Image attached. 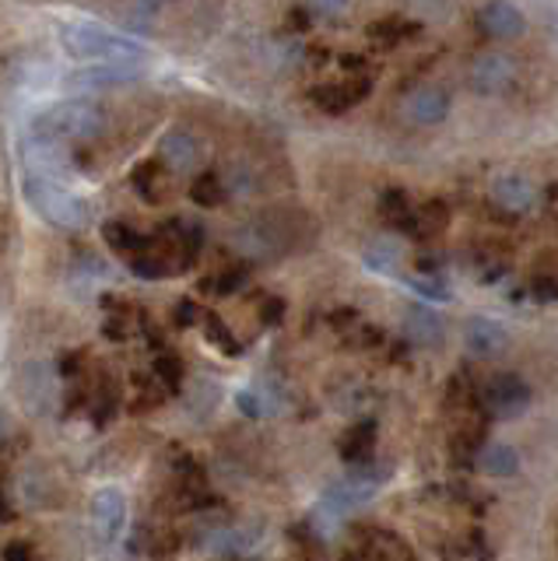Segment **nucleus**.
I'll use <instances>...</instances> for the list:
<instances>
[{"mask_svg": "<svg viewBox=\"0 0 558 561\" xmlns=\"http://www.w3.org/2000/svg\"><path fill=\"white\" fill-rule=\"evenodd\" d=\"M60 46L71 60H84V64H134V67H141L148 60V49L137 39L119 35L113 28H102L95 22L60 25Z\"/></svg>", "mask_w": 558, "mask_h": 561, "instance_id": "nucleus-1", "label": "nucleus"}, {"mask_svg": "<svg viewBox=\"0 0 558 561\" xmlns=\"http://www.w3.org/2000/svg\"><path fill=\"white\" fill-rule=\"evenodd\" d=\"M102 130V110H95L92 102L84 99H67L49 105L46 113L32 119L29 134L43 137V140H84L95 137Z\"/></svg>", "mask_w": 558, "mask_h": 561, "instance_id": "nucleus-2", "label": "nucleus"}, {"mask_svg": "<svg viewBox=\"0 0 558 561\" xmlns=\"http://www.w3.org/2000/svg\"><path fill=\"white\" fill-rule=\"evenodd\" d=\"M25 201L32 204V210H36L39 218H46L49 225L57 228H84L89 225V204H84L81 197H75L71 190H67L64 183H54V180H36V175H25Z\"/></svg>", "mask_w": 558, "mask_h": 561, "instance_id": "nucleus-3", "label": "nucleus"}, {"mask_svg": "<svg viewBox=\"0 0 558 561\" xmlns=\"http://www.w3.org/2000/svg\"><path fill=\"white\" fill-rule=\"evenodd\" d=\"M14 393H19L22 408L29 414H54L57 411V376L49 362H29L22 365L19 379H14Z\"/></svg>", "mask_w": 558, "mask_h": 561, "instance_id": "nucleus-4", "label": "nucleus"}, {"mask_svg": "<svg viewBox=\"0 0 558 561\" xmlns=\"http://www.w3.org/2000/svg\"><path fill=\"white\" fill-rule=\"evenodd\" d=\"M89 516H92L95 540L102 543V548H110V543H116V537L124 534L127 502H124V495H119L116 488H102V491H95Z\"/></svg>", "mask_w": 558, "mask_h": 561, "instance_id": "nucleus-5", "label": "nucleus"}, {"mask_svg": "<svg viewBox=\"0 0 558 561\" xmlns=\"http://www.w3.org/2000/svg\"><path fill=\"white\" fill-rule=\"evenodd\" d=\"M22 162H25V172L36 175V180H67L71 175V165H67V158L60 154L57 140H43V137H32L25 134L22 140Z\"/></svg>", "mask_w": 558, "mask_h": 561, "instance_id": "nucleus-6", "label": "nucleus"}, {"mask_svg": "<svg viewBox=\"0 0 558 561\" xmlns=\"http://www.w3.org/2000/svg\"><path fill=\"white\" fill-rule=\"evenodd\" d=\"M481 400L492 417H520L531 403V386L520 376H496L485 386Z\"/></svg>", "mask_w": 558, "mask_h": 561, "instance_id": "nucleus-7", "label": "nucleus"}, {"mask_svg": "<svg viewBox=\"0 0 558 561\" xmlns=\"http://www.w3.org/2000/svg\"><path fill=\"white\" fill-rule=\"evenodd\" d=\"M373 495H376V481L348 478V481H338L334 488H327L320 508L330 513V519H338L344 513H352V508H362L365 502H373Z\"/></svg>", "mask_w": 558, "mask_h": 561, "instance_id": "nucleus-8", "label": "nucleus"}, {"mask_svg": "<svg viewBox=\"0 0 558 561\" xmlns=\"http://www.w3.org/2000/svg\"><path fill=\"white\" fill-rule=\"evenodd\" d=\"M478 22L488 35H496V39H520L523 28H527V18L520 14L513 0H488L478 14Z\"/></svg>", "mask_w": 558, "mask_h": 561, "instance_id": "nucleus-9", "label": "nucleus"}, {"mask_svg": "<svg viewBox=\"0 0 558 561\" xmlns=\"http://www.w3.org/2000/svg\"><path fill=\"white\" fill-rule=\"evenodd\" d=\"M510 81H513V60L505 53H481L475 67H470V84L481 95H496Z\"/></svg>", "mask_w": 558, "mask_h": 561, "instance_id": "nucleus-10", "label": "nucleus"}, {"mask_svg": "<svg viewBox=\"0 0 558 561\" xmlns=\"http://www.w3.org/2000/svg\"><path fill=\"white\" fill-rule=\"evenodd\" d=\"M405 113L408 119L422 123V127H435V123H443L449 113V95L443 88H414L405 99Z\"/></svg>", "mask_w": 558, "mask_h": 561, "instance_id": "nucleus-11", "label": "nucleus"}, {"mask_svg": "<svg viewBox=\"0 0 558 561\" xmlns=\"http://www.w3.org/2000/svg\"><path fill=\"white\" fill-rule=\"evenodd\" d=\"M534 197H537V193H534L531 180H523V175H516V172H505V175H496V180H492V201L502 210H510V215H523V210H531Z\"/></svg>", "mask_w": 558, "mask_h": 561, "instance_id": "nucleus-12", "label": "nucleus"}, {"mask_svg": "<svg viewBox=\"0 0 558 561\" xmlns=\"http://www.w3.org/2000/svg\"><path fill=\"white\" fill-rule=\"evenodd\" d=\"M464 344L470 355L492 358L505 347V330L496 320H488V316H475V320L464 327Z\"/></svg>", "mask_w": 558, "mask_h": 561, "instance_id": "nucleus-13", "label": "nucleus"}, {"mask_svg": "<svg viewBox=\"0 0 558 561\" xmlns=\"http://www.w3.org/2000/svg\"><path fill=\"white\" fill-rule=\"evenodd\" d=\"M162 158L166 162L176 169V172H190V169H197L201 162V148H197V137L194 134H186V130H169L162 137V145H159Z\"/></svg>", "mask_w": 558, "mask_h": 561, "instance_id": "nucleus-14", "label": "nucleus"}, {"mask_svg": "<svg viewBox=\"0 0 558 561\" xmlns=\"http://www.w3.org/2000/svg\"><path fill=\"white\" fill-rule=\"evenodd\" d=\"M141 70L134 64H95L92 70H81V75H71L67 84L71 88H110V84H127L134 81Z\"/></svg>", "mask_w": 558, "mask_h": 561, "instance_id": "nucleus-15", "label": "nucleus"}, {"mask_svg": "<svg viewBox=\"0 0 558 561\" xmlns=\"http://www.w3.org/2000/svg\"><path fill=\"white\" fill-rule=\"evenodd\" d=\"M405 327H408V337L414 344H422V347H432V344L443 341L440 316H435L432 309H425V306H411L408 316H405Z\"/></svg>", "mask_w": 558, "mask_h": 561, "instance_id": "nucleus-16", "label": "nucleus"}, {"mask_svg": "<svg viewBox=\"0 0 558 561\" xmlns=\"http://www.w3.org/2000/svg\"><path fill=\"white\" fill-rule=\"evenodd\" d=\"M475 460L485 473H492V478H513V473L520 470L516 446H505V443H492V446L478 449Z\"/></svg>", "mask_w": 558, "mask_h": 561, "instance_id": "nucleus-17", "label": "nucleus"}, {"mask_svg": "<svg viewBox=\"0 0 558 561\" xmlns=\"http://www.w3.org/2000/svg\"><path fill=\"white\" fill-rule=\"evenodd\" d=\"M365 267L376 271V274H397L400 271V260H405V250H400L397 239H376L365 245Z\"/></svg>", "mask_w": 558, "mask_h": 561, "instance_id": "nucleus-18", "label": "nucleus"}, {"mask_svg": "<svg viewBox=\"0 0 558 561\" xmlns=\"http://www.w3.org/2000/svg\"><path fill=\"white\" fill-rule=\"evenodd\" d=\"M408 288L414 295H422V298H432V302H446V298H449V288L443 285V280L440 277H429V274L408 277Z\"/></svg>", "mask_w": 558, "mask_h": 561, "instance_id": "nucleus-19", "label": "nucleus"}, {"mask_svg": "<svg viewBox=\"0 0 558 561\" xmlns=\"http://www.w3.org/2000/svg\"><path fill=\"white\" fill-rule=\"evenodd\" d=\"M531 295L537 302H558V271H540L531 280Z\"/></svg>", "mask_w": 558, "mask_h": 561, "instance_id": "nucleus-20", "label": "nucleus"}, {"mask_svg": "<svg viewBox=\"0 0 558 561\" xmlns=\"http://www.w3.org/2000/svg\"><path fill=\"white\" fill-rule=\"evenodd\" d=\"M309 8L323 18H341L348 8H352V0H309Z\"/></svg>", "mask_w": 558, "mask_h": 561, "instance_id": "nucleus-21", "label": "nucleus"}, {"mask_svg": "<svg viewBox=\"0 0 558 561\" xmlns=\"http://www.w3.org/2000/svg\"><path fill=\"white\" fill-rule=\"evenodd\" d=\"M236 400H239V408H247V414H253V417H257V414H264V408H260V400H257V393H253V390L239 393Z\"/></svg>", "mask_w": 558, "mask_h": 561, "instance_id": "nucleus-22", "label": "nucleus"}, {"mask_svg": "<svg viewBox=\"0 0 558 561\" xmlns=\"http://www.w3.org/2000/svg\"><path fill=\"white\" fill-rule=\"evenodd\" d=\"M8 432V417L4 414H0V435H4Z\"/></svg>", "mask_w": 558, "mask_h": 561, "instance_id": "nucleus-23", "label": "nucleus"}]
</instances>
